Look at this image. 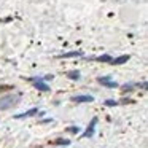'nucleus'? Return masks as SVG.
Instances as JSON below:
<instances>
[{
  "label": "nucleus",
  "mask_w": 148,
  "mask_h": 148,
  "mask_svg": "<svg viewBox=\"0 0 148 148\" xmlns=\"http://www.w3.org/2000/svg\"><path fill=\"white\" fill-rule=\"evenodd\" d=\"M54 145H64V147H67V145H70V140H67V138H58L54 142Z\"/></svg>",
  "instance_id": "nucleus-10"
},
{
  "label": "nucleus",
  "mask_w": 148,
  "mask_h": 148,
  "mask_svg": "<svg viewBox=\"0 0 148 148\" xmlns=\"http://www.w3.org/2000/svg\"><path fill=\"white\" fill-rule=\"evenodd\" d=\"M96 124H97V118H92V121H91L89 126H88V129H86V132L83 134V137H92V135H94V127H96Z\"/></svg>",
  "instance_id": "nucleus-3"
},
{
  "label": "nucleus",
  "mask_w": 148,
  "mask_h": 148,
  "mask_svg": "<svg viewBox=\"0 0 148 148\" xmlns=\"http://www.w3.org/2000/svg\"><path fill=\"white\" fill-rule=\"evenodd\" d=\"M97 61H100V62H112V58H110L108 54H105V56H100V58H97Z\"/></svg>",
  "instance_id": "nucleus-11"
},
{
  "label": "nucleus",
  "mask_w": 148,
  "mask_h": 148,
  "mask_svg": "<svg viewBox=\"0 0 148 148\" xmlns=\"http://www.w3.org/2000/svg\"><path fill=\"white\" fill-rule=\"evenodd\" d=\"M67 131L72 132V134H78V132H80V127H69Z\"/></svg>",
  "instance_id": "nucleus-13"
},
{
  "label": "nucleus",
  "mask_w": 148,
  "mask_h": 148,
  "mask_svg": "<svg viewBox=\"0 0 148 148\" xmlns=\"http://www.w3.org/2000/svg\"><path fill=\"white\" fill-rule=\"evenodd\" d=\"M129 61V56H119V58H116L115 59V61H112L113 62V64H115V65H121V64H124V62H127Z\"/></svg>",
  "instance_id": "nucleus-7"
},
{
  "label": "nucleus",
  "mask_w": 148,
  "mask_h": 148,
  "mask_svg": "<svg viewBox=\"0 0 148 148\" xmlns=\"http://www.w3.org/2000/svg\"><path fill=\"white\" fill-rule=\"evenodd\" d=\"M67 77L70 78V80H80V72L78 70H72L67 73Z\"/></svg>",
  "instance_id": "nucleus-8"
},
{
  "label": "nucleus",
  "mask_w": 148,
  "mask_h": 148,
  "mask_svg": "<svg viewBox=\"0 0 148 148\" xmlns=\"http://www.w3.org/2000/svg\"><path fill=\"white\" fill-rule=\"evenodd\" d=\"M99 83L103 84V86H107V88H116V86H118V83H116V81H112L108 77H100L99 78Z\"/></svg>",
  "instance_id": "nucleus-2"
},
{
  "label": "nucleus",
  "mask_w": 148,
  "mask_h": 148,
  "mask_svg": "<svg viewBox=\"0 0 148 148\" xmlns=\"http://www.w3.org/2000/svg\"><path fill=\"white\" fill-rule=\"evenodd\" d=\"M72 100L77 103H84V102H92L94 97L92 96H75V97H72Z\"/></svg>",
  "instance_id": "nucleus-5"
},
{
  "label": "nucleus",
  "mask_w": 148,
  "mask_h": 148,
  "mask_svg": "<svg viewBox=\"0 0 148 148\" xmlns=\"http://www.w3.org/2000/svg\"><path fill=\"white\" fill-rule=\"evenodd\" d=\"M34 86H35L38 91H43V92L49 91V86H48V84H46L43 80H34Z\"/></svg>",
  "instance_id": "nucleus-4"
},
{
  "label": "nucleus",
  "mask_w": 148,
  "mask_h": 148,
  "mask_svg": "<svg viewBox=\"0 0 148 148\" xmlns=\"http://www.w3.org/2000/svg\"><path fill=\"white\" fill-rule=\"evenodd\" d=\"M5 89H11V86H0V91H5Z\"/></svg>",
  "instance_id": "nucleus-14"
},
{
  "label": "nucleus",
  "mask_w": 148,
  "mask_h": 148,
  "mask_svg": "<svg viewBox=\"0 0 148 148\" xmlns=\"http://www.w3.org/2000/svg\"><path fill=\"white\" fill-rule=\"evenodd\" d=\"M38 112L37 108H32V110H29V112H24V113H19V115H16L14 118L16 119H23V118H29V116H34L35 113Z\"/></svg>",
  "instance_id": "nucleus-6"
},
{
  "label": "nucleus",
  "mask_w": 148,
  "mask_h": 148,
  "mask_svg": "<svg viewBox=\"0 0 148 148\" xmlns=\"http://www.w3.org/2000/svg\"><path fill=\"white\" fill-rule=\"evenodd\" d=\"M105 105H107V107H115V105H118V102L110 99V100H107V102H105Z\"/></svg>",
  "instance_id": "nucleus-12"
},
{
  "label": "nucleus",
  "mask_w": 148,
  "mask_h": 148,
  "mask_svg": "<svg viewBox=\"0 0 148 148\" xmlns=\"http://www.w3.org/2000/svg\"><path fill=\"white\" fill-rule=\"evenodd\" d=\"M75 56H81L80 51H73V53H65V54H61L59 58H75Z\"/></svg>",
  "instance_id": "nucleus-9"
},
{
  "label": "nucleus",
  "mask_w": 148,
  "mask_h": 148,
  "mask_svg": "<svg viewBox=\"0 0 148 148\" xmlns=\"http://www.w3.org/2000/svg\"><path fill=\"white\" fill-rule=\"evenodd\" d=\"M21 100V94H8L5 97H0V110H8L14 107Z\"/></svg>",
  "instance_id": "nucleus-1"
}]
</instances>
